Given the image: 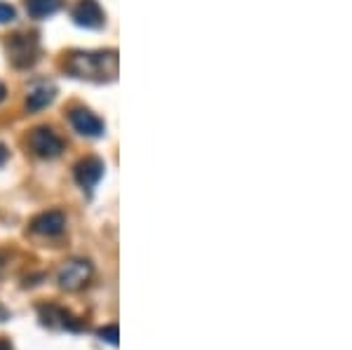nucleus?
<instances>
[{
    "mask_svg": "<svg viewBox=\"0 0 352 350\" xmlns=\"http://www.w3.org/2000/svg\"><path fill=\"white\" fill-rule=\"evenodd\" d=\"M64 69L73 78L82 80H116L118 78V52L99 50V52H71L64 61Z\"/></svg>",
    "mask_w": 352,
    "mask_h": 350,
    "instance_id": "nucleus-1",
    "label": "nucleus"
},
{
    "mask_svg": "<svg viewBox=\"0 0 352 350\" xmlns=\"http://www.w3.org/2000/svg\"><path fill=\"white\" fill-rule=\"evenodd\" d=\"M92 263L85 261V259H71V261L61 263L59 273H56V282H59L61 289L66 292H78L92 280Z\"/></svg>",
    "mask_w": 352,
    "mask_h": 350,
    "instance_id": "nucleus-2",
    "label": "nucleus"
},
{
    "mask_svg": "<svg viewBox=\"0 0 352 350\" xmlns=\"http://www.w3.org/2000/svg\"><path fill=\"white\" fill-rule=\"evenodd\" d=\"M28 146L38 157H45V160H52V157H59L61 151H64V141H61L59 134L54 132L52 127H36L28 134Z\"/></svg>",
    "mask_w": 352,
    "mask_h": 350,
    "instance_id": "nucleus-3",
    "label": "nucleus"
},
{
    "mask_svg": "<svg viewBox=\"0 0 352 350\" xmlns=\"http://www.w3.org/2000/svg\"><path fill=\"white\" fill-rule=\"evenodd\" d=\"M68 122H71L78 134L89 137V139H99V137H104V132H106L104 120H101L99 116H94L89 109H82V106H73V109L68 111Z\"/></svg>",
    "mask_w": 352,
    "mask_h": 350,
    "instance_id": "nucleus-4",
    "label": "nucleus"
},
{
    "mask_svg": "<svg viewBox=\"0 0 352 350\" xmlns=\"http://www.w3.org/2000/svg\"><path fill=\"white\" fill-rule=\"evenodd\" d=\"M8 52H10V61L16 66V69H26V66L36 64V56H38V45L33 41V36H14L12 41L8 45Z\"/></svg>",
    "mask_w": 352,
    "mask_h": 350,
    "instance_id": "nucleus-5",
    "label": "nucleus"
},
{
    "mask_svg": "<svg viewBox=\"0 0 352 350\" xmlns=\"http://www.w3.org/2000/svg\"><path fill=\"white\" fill-rule=\"evenodd\" d=\"M73 21L78 26L85 28H104L106 24V12L99 5V0H78L73 8Z\"/></svg>",
    "mask_w": 352,
    "mask_h": 350,
    "instance_id": "nucleus-6",
    "label": "nucleus"
},
{
    "mask_svg": "<svg viewBox=\"0 0 352 350\" xmlns=\"http://www.w3.org/2000/svg\"><path fill=\"white\" fill-rule=\"evenodd\" d=\"M104 172H106L104 160H101V157L89 155V157H85V160H80L76 165V182L85 190H94L96 184L104 179Z\"/></svg>",
    "mask_w": 352,
    "mask_h": 350,
    "instance_id": "nucleus-7",
    "label": "nucleus"
},
{
    "mask_svg": "<svg viewBox=\"0 0 352 350\" xmlns=\"http://www.w3.org/2000/svg\"><path fill=\"white\" fill-rule=\"evenodd\" d=\"M64 228H66V217H64V212H59V210L43 212L31 221L33 233L47 235V238H54V235L64 233Z\"/></svg>",
    "mask_w": 352,
    "mask_h": 350,
    "instance_id": "nucleus-8",
    "label": "nucleus"
},
{
    "mask_svg": "<svg viewBox=\"0 0 352 350\" xmlns=\"http://www.w3.org/2000/svg\"><path fill=\"white\" fill-rule=\"evenodd\" d=\"M56 97V87L50 80H36L28 87V97H26V109L28 111H43Z\"/></svg>",
    "mask_w": 352,
    "mask_h": 350,
    "instance_id": "nucleus-9",
    "label": "nucleus"
},
{
    "mask_svg": "<svg viewBox=\"0 0 352 350\" xmlns=\"http://www.w3.org/2000/svg\"><path fill=\"white\" fill-rule=\"evenodd\" d=\"M26 12L33 19H47L61 10V0H24Z\"/></svg>",
    "mask_w": 352,
    "mask_h": 350,
    "instance_id": "nucleus-10",
    "label": "nucleus"
},
{
    "mask_svg": "<svg viewBox=\"0 0 352 350\" xmlns=\"http://www.w3.org/2000/svg\"><path fill=\"white\" fill-rule=\"evenodd\" d=\"M14 19H16L14 8H12V5H8V3H3V0H0V24H10V21H14Z\"/></svg>",
    "mask_w": 352,
    "mask_h": 350,
    "instance_id": "nucleus-11",
    "label": "nucleus"
},
{
    "mask_svg": "<svg viewBox=\"0 0 352 350\" xmlns=\"http://www.w3.org/2000/svg\"><path fill=\"white\" fill-rule=\"evenodd\" d=\"M99 336H101V341H109L111 346H118V327H116V325L99 329Z\"/></svg>",
    "mask_w": 352,
    "mask_h": 350,
    "instance_id": "nucleus-12",
    "label": "nucleus"
},
{
    "mask_svg": "<svg viewBox=\"0 0 352 350\" xmlns=\"http://www.w3.org/2000/svg\"><path fill=\"white\" fill-rule=\"evenodd\" d=\"M8 149H5V146L3 144H0V167H3L5 165V162H8Z\"/></svg>",
    "mask_w": 352,
    "mask_h": 350,
    "instance_id": "nucleus-13",
    "label": "nucleus"
},
{
    "mask_svg": "<svg viewBox=\"0 0 352 350\" xmlns=\"http://www.w3.org/2000/svg\"><path fill=\"white\" fill-rule=\"evenodd\" d=\"M5 97H8V87L0 83V101H5Z\"/></svg>",
    "mask_w": 352,
    "mask_h": 350,
    "instance_id": "nucleus-14",
    "label": "nucleus"
},
{
    "mask_svg": "<svg viewBox=\"0 0 352 350\" xmlns=\"http://www.w3.org/2000/svg\"><path fill=\"white\" fill-rule=\"evenodd\" d=\"M0 350H12V348H10L8 341H0Z\"/></svg>",
    "mask_w": 352,
    "mask_h": 350,
    "instance_id": "nucleus-15",
    "label": "nucleus"
}]
</instances>
